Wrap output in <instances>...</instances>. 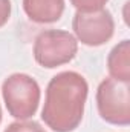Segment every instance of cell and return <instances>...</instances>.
Returning a JSON list of instances; mask_svg holds the SVG:
<instances>
[{
    "label": "cell",
    "mask_w": 130,
    "mask_h": 132,
    "mask_svg": "<svg viewBox=\"0 0 130 132\" xmlns=\"http://www.w3.org/2000/svg\"><path fill=\"white\" fill-rule=\"evenodd\" d=\"M87 95L89 85L80 72H58L46 86L41 120L54 132L75 131L83 121Z\"/></svg>",
    "instance_id": "1"
},
{
    "label": "cell",
    "mask_w": 130,
    "mask_h": 132,
    "mask_svg": "<svg viewBox=\"0 0 130 132\" xmlns=\"http://www.w3.org/2000/svg\"><path fill=\"white\" fill-rule=\"evenodd\" d=\"M2 95L11 117L17 120H29L38 109L41 89L34 77L15 72L3 80Z\"/></svg>",
    "instance_id": "2"
},
{
    "label": "cell",
    "mask_w": 130,
    "mask_h": 132,
    "mask_svg": "<svg viewBox=\"0 0 130 132\" xmlns=\"http://www.w3.org/2000/svg\"><path fill=\"white\" fill-rule=\"evenodd\" d=\"M78 52V40L73 34L63 29H48L34 40V59L41 68L54 69L67 65Z\"/></svg>",
    "instance_id": "3"
},
{
    "label": "cell",
    "mask_w": 130,
    "mask_h": 132,
    "mask_svg": "<svg viewBox=\"0 0 130 132\" xmlns=\"http://www.w3.org/2000/svg\"><path fill=\"white\" fill-rule=\"evenodd\" d=\"M97 109L99 117L115 126L130 125V83L104 78L97 89Z\"/></svg>",
    "instance_id": "4"
},
{
    "label": "cell",
    "mask_w": 130,
    "mask_h": 132,
    "mask_svg": "<svg viewBox=\"0 0 130 132\" xmlns=\"http://www.w3.org/2000/svg\"><path fill=\"white\" fill-rule=\"evenodd\" d=\"M73 35L86 46L98 48L106 45L115 34V20L109 9L81 12L77 11L72 19Z\"/></svg>",
    "instance_id": "5"
},
{
    "label": "cell",
    "mask_w": 130,
    "mask_h": 132,
    "mask_svg": "<svg viewBox=\"0 0 130 132\" xmlns=\"http://www.w3.org/2000/svg\"><path fill=\"white\" fill-rule=\"evenodd\" d=\"M28 19L38 25L55 23L64 12V0H22Z\"/></svg>",
    "instance_id": "6"
},
{
    "label": "cell",
    "mask_w": 130,
    "mask_h": 132,
    "mask_svg": "<svg viewBox=\"0 0 130 132\" xmlns=\"http://www.w3.org/2000/svg\"><path fill=\"white\" fill-rule=\"evenodd\" d=\"M109 75L118 81L130 83V40H121L107 55Z\"/></svg>",
    "instance_id": "7"
},
{
    "label": "cell",
    "mask_w": 130,
    "mask_h": 132,
    "mask_svg": "<svg viewBox=\"0 0 130 132\" xmlns=\"http://www.w3.org/2000/svg\"><path fill=\"white\" fill-rule=\"evenodd\" d=\"M3 132H46L44 128L40 126V123L31 120H17L6 126Z\"/></svg>",
    "instance_id": "8"
},
{
    "label": "cell",
    "mask_w": 130,
    "mask_h": 132,
    "mask_svg": "<svg viewBox=\"0 0 130 132\" xmlns=\"http://www.w3.org/2000/svg\"><path fill=\"white\" fill-rule=\"evenodd\" d=\"M70 5L81 12H89V11H98L106 8L109 0H69Z\"/></svg>",
    "instance_id": "9"
},
{
    "label": "cell",
    "mask_w": 130,
    "mask_h": 132,
    "mask_svg": "<svg viewBox=\"0 0 130 132\" xmlns=\"http://www.w3.org/2000/svg\"><path fill=\"white\" fill-rule=\"evenodd\" d=\"M11 12H12L11 0H0V28H3L9 22Z\"/></svg>",
    "instance_id": "10"
},
{
    "label": "cell",
    "mask_w": 130,
    "mask_h": 132,
    "mask_svg": "<svg viewBox=\"0 0 130 132\" xmlns=\"http://www.w3.org/2000/svg\"><path fill=\"white\" fill-rule=\"evenodd\" d=\"M0 123H2V106H0Z\"/></svg>",
    "instance_id": "11"
}]
</instances>
